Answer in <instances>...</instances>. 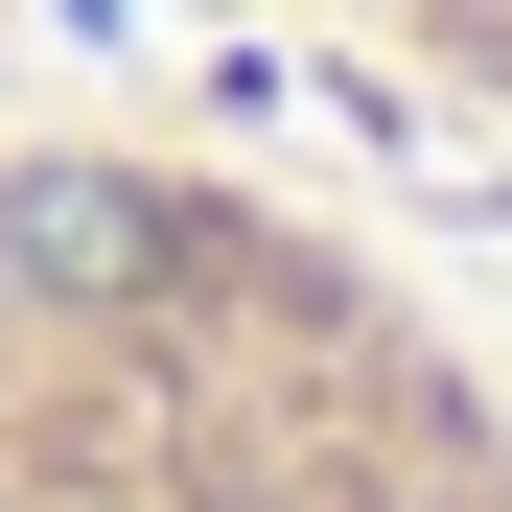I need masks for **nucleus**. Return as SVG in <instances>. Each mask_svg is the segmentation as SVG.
I'll return each mask as SVG.
<instances>
[{"label":"nucleus","mask_w":512,"mask_h":512,"mask_svg":"<svg viewBox=\"0 0 512 512\" xmlns=\"http://www.w3.org/2000/svg\"><path fill=\"white\" fill-rule=\"evenodd\" d=\"M0 512H512V373L256 163L0 140Z\"/></svg>","instance_id":"nucleus-1"},{"label":"nucleus","mask_w":512,"mask_h":512,"mask_svg":"<svg viewBox=\"0 0 512 512\" xmlns=\"http://www.w3.org/2000/svg\"><path fill=\"white\" fill-rule=\"evenodd\" d=\"M280 24H326L350 70H396V94H443L512 140V0H280Z\"/></svg>","instance_id":"nucleus-2"}]
</instances>
